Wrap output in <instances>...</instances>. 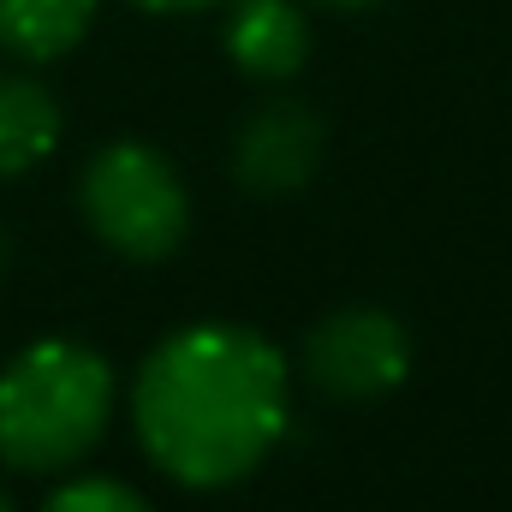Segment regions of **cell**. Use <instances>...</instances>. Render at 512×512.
Wrapping results in <instances>:
<instances>
[{"instance_id": "6da1fadb", "label": "cell", "mask_w": 512, "mask_h": 512, "mask_svg": "<svg viewBox=\"0 0 512 512\" xmlns=\"http://www.w3.org/2000/svg\"><path fill=\"white\" fill-rule=\"evenodd\" d=\"M137 435L149 459L191 489L245 477L286 429V364L251 328H185L137 376Z\"/></svg>"}, {"instance_id": "7a4b0ae2", "label": "cell", "mask_w": 512, "mask_h": 512, "mask_svg": "<svg viewBox=\"0 0 512 512\" xmlns=\"http://www.w3.org/2000/svg\"><path fill=\"white\" fill-rule=\"evenodd\" d=\"M114 411V370L78 340H36L0 370V459L18 471L78 465Z\"/></svg>"}, {"instance_id": "3957f363", "label": "cell", "mask_w": 512, "mask_h": 512, "mask_svg": "<svg viewBox=\"0 0 512 512\" xmlns=\"http://www.w3.org/2000/svg\"><path fill=\"white\" fill-rule=\"evenodd\" d=\"M78 203H84V221L96 227V239L131 262H161L185 239V221H191L179 173L149 143H108L84 167Z\"/></svg>"}, {"instance_id": "277c9868", "label": "cell", "mask_w": 512, "mask_h": 512, "mask_svg": "<svg viewBox=\"0 0 512 512\" xmlns=\"http://www.w3.org/2000/svg\"><path fill=\"white\" fill-rule=\"evenodd\" d=\"M411 370V340L387 310H340L310 328L304 376L328 399H382Z\"/></svg>"}, {"instance_id": "5b68a950", "label": "cell", "mask_w": 512, "mask_h": 512, "mask_svg": "<svg viewBox=\"0 0 512 512\" xmlns=\"http://www.w3.org/2000/svg\"><path fill=\"white\" fill-rule=\"evenodd\" d=\"M322 143H328V131L304 102H268L245 120L239 143H233V173L256 197H286V191L310 185Z\"/></svg>"}, {"instance_id": "8992f818", "label": "cell", "mask_w": 512, "mask_h": 512, "mask_svg": "<svg viewBox=\"0 0 512 512\" xmlns=\"http://www.w3.org/2000/svg\"><path fill=\"white\" fill-rule=\"evenodd\" d=\"M227 54L251 78H292L310 60V24L292 0H239L227 18Z\"/></svg>"}, {"instance_id": "52a82bcc", "label": "cell", "mask_w": 512, "mask_h": 512, "mask_svg": "<svg viewBox=\"0 0 512 512\" xmlns=\"http://www.w3.org/2000/svg\"><path fill=\"white\" fill-rule=\"evenodd\" d=\"M60 143V102L24 78V72H0V179L30 173L36 161H48Z\"/></svg>"}, {"instance_id": "ba28073f", "label": "cell", "mask_w": 512, "mask_h": 512, "mask_svg": "<svg viewBox=\"0 0 512 512\" xmlns=\"http://www.w3.org/2000/svg\"><path fill=\"white\" fill-rule=\"evenodd\" d=\"M96 0H0V48L18 60H60L84 42Z\"/></svg>"}, {"instance_id": "9c48e42d", "label": "cell", "mask_w": 512, "mask_h": 512, "mask_svg": "<svg viewBox=\"0 0 512 512\" xmlns=\"http://www.w3.org/2000/svg\"><path fill=\"white\" fill-rule=\"evenodd\" d=\"M42 512H149L126 483H108V477H90V483H72L60 489Z\"/></svg>"}, {"instance_id": "30bf717a", "label": "cell", "mask_w": 512, "mask_h": 512, "mask_svg": "<svg viewBox=\"0 0 512 512\" xmlns=\"http://www.w3.org/2000/svg\"><path fill=\"white\" fill-rule=\"evenodd\" d=\"M137 6H155V12H185V6H215V0H137Z\"/></svg>"}, {"instance_id": "8fae6325", "label": "cell", "mask_w": 512, "mask_h": 512, "mask_svg": "<svg viewBox=\"0 0 512 512\" xmlns=\"http://www.w3.org/2000/svg\"><path fill=\"white\" fill-rule=\"evenodd\" d=\"M328 6H370V0H328Z\"/></svg>"}, {"instance_id": "7c38bea8", "label": "cell", "mask_w": 512, "mask_h": 512, "mask_svg": "<svg viewBox=\"0 0 512 512\" xmlns=\"http://www.w3.org/2000/svg\"><path fill=\"white\" fill-rule=\"evenodd\" d=\"M0 512H12V501H6V489H0Z\"/></svg>"}, {"instance_id": "4fadbf2b", "label": "cell", "mask_w": 512, "mask_h": 512, "mask_svg": "<svg viewBox=\"0 0 512 512\" xmlns=\"http://www.w3.org/2000/svg\"><path fill=\"white\" fill-rule=\"evenodd\" d=\"M0 262H6V233H0Z\"/></svg>"}]
</instances>
